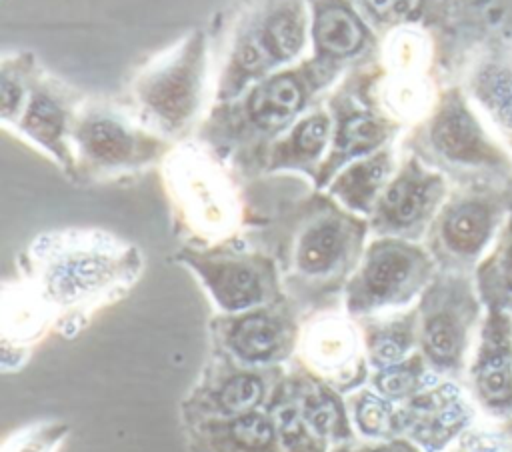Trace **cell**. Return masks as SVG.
Instances as JSON below:
<instances>
[{
    "instance_id": "8992f818",
    "label": "cell",
    "mask_w": 512,
    "mask_h": 452,
    "mask_svg": "<svg viewBox=\"0 0 512 452\" xmlns=\"http://www.w3.org/2000/svg\"><path fill=\"white\" fill-rule=\"evenodd\" d=\"M204 72V36L190 34L170 58L140 78L136 96L146 116L168 134L184 130L200 106Z\"/></svg>"
},
{
    "instance_id": "7c38bea8",
    "label": "cell",
    "mask_w": 512,
    "mask_h": 452,
    "mask_svg": "<svg viewBox=\"0 0 512 452\" xmlns=\"http://www.w3.org/2000/svg\"><path fill=\"white\" fill-rule=\"evenodd\" d=\"M172 186L182 200L190 220L206 234H226L234 224V200L218 170L198 158L184 154L172 162Z\"/></svg>"
},
{
    "instance_id": "8fae6325",
    "label": "cell",
    "mask_w": 512,
    "mask_h": 452,
    "mask_svg": "<svg viewBox=\"0 0 512 452\" xmlns=\"http://www.w3.org/2000/svg\"><path fill=\"white\" fill-rule=\"evenodd\" d=\"M428 140L434 152L448 162L494 166L504 160L502 152L488 138L484 126L458 90H450L440 98L430 118Z\"/></svg>"
},
{
    "instance_id": "ffe728a7",
    "label": "cell",
    "mask_w": 512,
    "mask_h": 452,
    "mask_svg": "<svg viewBox=\"0 0 512 452\" xmlns=\"http://www.w3.org/2000/svg\"><path fill=\"white\" fill-rule=\"evenodd\" d=\"M492 210L480 200H458L444 208L438 220V240L454 256H472L488 240Z\"/></svg>"
},
{
    "instance_id": "52a82bcc",
    "label": "cell",
    "mask_w": 512,
    "mask_h": 452,
    "mask_svg": "<svg viewBox=\"0 0 512 452\" xmlns=\"http://www.w3.org/2000/svg\"><path fill=\"white\" fill-rule=\"evenodd\" d=\"M286 366L252 368L212 352V360L182 402V422L240 416L264 408Z\"/></svg>"
},
{
    "instance_id": "1f68e13d",
    "label": "cell",
    "mask_w": 512,
    "mask_h": 452,
    "mask_svg": "<svg viewBox=\"0 0 512 452\" xmlns=\"http://www.w3.org/2000/svg\"><path fill=\"white\" fill-rule=\"evenodd\" d=\"M498 272L506 284V288L512 292V232L508 234L502 252H500V260H498Z\"/></svg>"
},
{
    "instance_id": "83f0119b",
    "label": "cell",
    "mask_w": 512,
    "mask_h": 452,
    "mask_svg": "<svg viewBox=\"0 0 512 452\" xmlns=\"http://www.w3.org/2000/svg\"><path fill=\"white\" fill-rule=\"evenodd\" d=\"M68 424L50 420V422H38L18 434H14L6 446L4 452H56L62 440L68 434Z\"/></svg>"
},
{
    "instance_id": "f1b7e54d",
    "label": "cell",
    "mask_w": 512,
    "mask_h": 452,
    "mask_svg": "<svg viewBox=\"0 0 512 452\" xmlns=\"http://www.w3.org/2000/svg\"><path fill=\"white\" fill-rule=\"evenodd\" d=\"M22 68L4 64L0 74V114L4 120H14L20 110H24L26 86L22 82Z\"/></svg>"
},
{
    "instance_id": "603a6c76",
    "label": "cell",
    "mask_w": 512,
    "mask_h": 452,
    "mask_svg": "<svg viewBox=\"0 0 512 452\" xmlns=\"http://www.w3.org/2000/svg\"><path fill=\"white\" fill-rule=\"evenodd\" d=\"M332 136V120L326 112H314L300 120L286 140L278 142L270 156V170L308 168L318 162Z\"/></svg>"
},
{
    "instance_id": "5bb4252c",
    "label": "cell",
    "mask_w": 512,
    "mask_h": 452,
    "mask_svg": "<svg viewBox=\"0 0 512 452\" xmlns=\"http://www.w3.org/2000/svg\"><path fill=\"white\" fill-rule=\"evenodd\" d=\"M190 452H286L274 416L264 408L184 424Z\"/></svg>"
},
{
    "instance_id": "9c48e42d",
    "label": "cell",
    "mask_w": 512,
    "mask_h": 452,
    "mask_svg": "<svg viewBox=\"0 0 512 452\" xmlns=\"http://www.w3.org/2000/svg\"><path fill=\"white\" fill-rule=\"evenodd\" d=\"M442 194V176L408 158L388 180L368 224L378 236H414L434 214Z\"/></svg>"
},
{
    "instance_id": "6da1fadb",
    "label": "cell",
    "mask_w": 512,
    "mask_h": 452,
    "mask_svg": "<svg viewBox=\"0 0 512 452\" xmlns=\"http://www.w3.org/2000/svg\"><path fill=\"white\" fill-rule=\"evenodd\" d=\"M138 272V252L98 232L42 236L30 248L32 294L62 332L82 328L88 316L124 292Z\"/></svg>"
},
{
    "instance_id": "277c9868",
    "label": "cell",
    "mask_w": 512,
    "mask_h": 452,
    "mask_svg": "<svg viewBox=\"0 0 512 452\" xmlns=\"http://www.w3.org/2000/svg\"><path fill=\"white\" fill-rule=\"evenodd\" d=\"M300 314L286 296L242 312H220L210 322L212 352L252 368L288 366L300 342Z\"/></svg>"
},
{
    "instance_id": "2e32d148",
    "label": "cell",
    "mask_w": 512,
    "mask_h": 452,
    "mask_svg": "<svg viewBox=\"0 0 512 452\" xmlns=\"http://www.w3.org/2000/svg\"><path fill=\"white\" fill-rule=\"evenodd\" d=\"M310 76L304 70H292L256 84L244 102V114L252 130L262 134L284 130L304 106Z\"/></svg>"
},
{
    "instance_id": "d4e9b609",
    "label": "cell",
    "mask_w": 512,
    "mask_h": 452,
    "mask_svg": "<svg viewBox=\"0 0 512 452\" xmlns=\"http://www.w3.org/2000/svg\"><path fill=\"white\" fill-rule=\"evenodd\" d=\"M314 42L322 54L344 58L364 44V30L348 10L326 8L314 20Z\"/></svg>"
},
{
    "instance_id": "4dcf8cb0",
    "label": "cell",
    "mask_w": 512,
    "mask_h": 452,
    "mask_svg": "<svg viewBox=\"0 0 512 452\" xmlns=\"http://www.w3.org/2000/svg\"><path fill=\"white\" fill-rule=\"evenodd\" d=\"M418 8V0H374V10L386 20H400Z\"/></svg>"
},
{
    "instance_id": "484cf974",
    "label": "cell",
    "mask_w": 512,
    "mask_h": 452,
    "mask_svg": "<svg viewBox=\"0 0 512 452\" xmlns=\"http://www.w3.org/2000/svg\"><path fill=\"white\" fill-rule=\"evenodd\" d=\"M486 342L478 364V392L492 406H508L512 398V372L508 360V346L496 344V330Z\"/></svg>"
},
{
    "instance_id": "44dd1931",
    "label": "cell",
    "mask_w": 512,
    "mask_h": 452,
    "mask_svg": "<svg viewBox=\"0 0 512 452\" xmlns=\"http://www.w3.org/2000/svg\"><path fill=\"white\" fill-rule=\"evenodd\" d=\"M66 120V108L62 102L50 90L40 86L26 100L20 128L28 138L46 148L64 168L72 170L74 160L64 144Z\"/></svg>"
},
{
    "instance_id": "e0dca14e",
    "label": "cell",
    "mask_w": 512,
    "mask_h": 452,
    "mask_svg": "<svg viewBox=\"0 0 512 452\" xmlns=\"http://www.w3.org/2000/svg\"><path fill=\"white\" fill-rule=\"evenodd\" d=\"M388 124L364 108H340L332 132V148L316 170V184H328L346 164L382 150Z\"/></svg>"
},
{
    "instance_id": "7402d4cb",
    "label": "cell",
    "mask_w": 512,
    "mask_h": 452,
    "mask_svg": "<svg viewBox=\"0 0 512 452\" xmlns=\"http://www.w3.org/2000/svg\"><path fill=\"white\" fill-rule=\"evenodd\" d=\"M356 322L362 332L370 372L406 360L414 342V314L388 318L376 314Z\"/></svg>"
},
{
    "instance_id": "9a60e30c",
    "label": "cell",
    "mask_w": 512,
    "mask_h": 452,
    "mask_svg": "<svg viewBox=\"0 0 512 452\" xmlns=\"http://www.w3.org/2000/svg\"><path fill=\"white\" fill-rule=\"evenodd\" d=\"M462 408L452 388L442 386L432 392L414 394L406 406L394 412V436L432 450L438 448L462 420Z\"/></svg>"
},
{
    "instance_id": "30bf717a",
    "label": "cell",
    "mask_w": 512,
    "mask_h": 452,
    "mask_svg": "<svg viewBox=\"0 0 512 452\" xmlns=\"http://www.w3.org/2000/svg\"><path fill=\"white\" fill-rule=\"evenodd\" d=\"M82 164L94 172L142 166L158 156L160 144L110 114L90 112L74 128Z\"/></svg>"
},
{
    "instance_id": "d6986e66",
    "label": "cell",
    "mask_w": 512,
    "mask_h": 452,
    "mask_svg": "<svg viewBox=\"0 0 512 452\" xmlns=\"http://www.w3.org/2000/svg\"><path fill=\"white\" fill-rule=\"evenodd\" d=\"M464 328L454 304L430 288L422 304L420 344L428 362L438 368H452L462 350Z\"/></svg>"
},
{
    "instance_id": "f546056e",
    "label": "cell",
    "mask_w": 512,
    "mask_h": 452,
    "mask_svg": "<svg viewBox=\"0 0 512 452\" xmlns=\"http://www.w3.org/2000/svg\"><path fill=\"white\" fill-rule=\"evenodd\" d=\"M330 452H420L406 438H386V440H364L354 438L330 448Z\"/></svg>"
},
{
    "instance_id": "4fadbf2b",
    "label": "cell",
    "mask_w": 512,
    "mask_h": 452,
    "mask_svg": "<svg viewBox=\"0 0 512 452\" xmlns=\"http://www.w3.org/2000/svg\"><path fill=\"white\" fill-rule=\"evenodd\" d=\"M304 40V18L300 10L282 8L268 16L260 28L244 34L234 48L230 70L234 74L232 78H236V86L298 56Z\"/></svg>"
},
{
    "instance_id": "cb8c5ba5",
    "label": "cell",
    "mask_w": 512,
    "mask_h": 452,
    "mask_svg": "<svg viewBox=\"0 0 512 452\" xmlns=\"http://www.w3.org/2000/svg\"><path fill=\"white\" fill-rule=\"evenodd\" d=\"M356 438L386 440L394 436V406L370 384L344 394Z\"/></svg>"
},
{
    "instance_id": "ac0fdd59",
    "label": "cell",
    "mask_w": 512,
    "mask_h": 452,
    "mask_svg": "<svg viewBox=\"0 0 512 452\" xmlns=\"http://www.w3.org/2000/svg\"><path fill=\"white\" fill-rule=\"evenodd\" d=\"M394 174V156L388 148L346 164L330 180V196L354 214H372L382 190Z\"/></svg>"
},
{
    "instance_id": "5b68a950",
    "label": "cell",
    "mask_w": 512,
    "mask_h": 452,
    "mask_svg": "<svg viewBox=\"0 0 512 452\" xmlns=\"http://www.w3.org/2000/svg\"><path fill=\"white\" fill-rule=\"evenodd\" d=\"M178 260L200 278L222 314L250 310L284 296L274 260L260 252L228 244L188 246L180 250Z\"/></svg>"
},
{
    "instance_id": "7a4b0ae2",
    "label": "cell",
    "mask_w": 512,
    "mask_h": 452,
    "mask_svg": "<svg viewBox=\"0 0 512 452\" xmlns=\"http://www.w3.org/2000/svg\"><path fill=\"white\" fill-rule=\"evenodd\" d=\"M370 228L358 214L330 200L314 202L300 216L282 252L290 300L302 312L306 304H320L330 292H344Z\"/></svg>"
},
{
    "instance_id": "ba28073f",
    "label": "cell",
    "mask_w": 512,
    "mask_h": 452,
    "mask_svg": "<svg viewBox=\"0 0 512 452\" xmlns=\"http://www.w3.org/2000/svg\"><path fill=\"white\" fill-rule=\"evenodd\" d=\"M292 362L306 368L342 394L370 378V366L358 322L350 314L324 312L302 324L300 342Z\"/></svg>"
},
{
    "instance_id": "4316f807",
    "label": "cell",
    "mask_w": 512,
    "mask_h": 452,
    "mask_svg": "<svg viewBox=\"0 0 512 452\" xmlns=\"http://www.w3.org/2000/svg\"><path fill=\"white\" fill-rule=\"evenodd\" d=\"M424 364L422 356H408L406 360L372 370L368 384L382 394L390 402H406L410 396H414L422 384Z\"/></svg>"
},
{
    "instance_id": "3957f363",
    "label": "cell",
    "mask_w": 512,
    "mask_h": 452,
    "mask_svg": "<svg viewBox=\"0 0 512 452\" xmlns=\"http://www.w3.org/2000/svg\"><path fill=\"white\" fill-rule=\"evenodd\" d=\"M430 268L428 254L406 238H374L344 286V312L360 320L406 304L422 288Z\"/></svg>"
}]
</instances>
